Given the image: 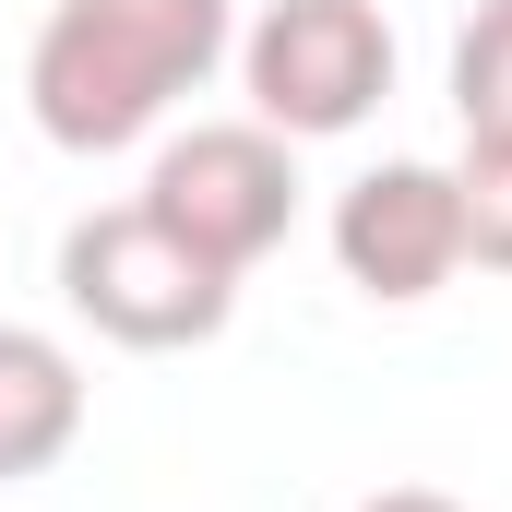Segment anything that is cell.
<instances>
[{
    "label": "cell",
    "instance_id": "cell-1",
    "mask_svg": "<svg viewBox=\"0 0 512 512\" xmlns=\"http://www.w3.org/2000/svg\"><path fill=\"white\" fill-rule=\"evenodd\" d=\"M239 48V0H48L24 48V108L60 155H120L191 108Z\"/></svg>",
    "mask_w": 512,
    "mask_h": 512
},
{
    "label": "cell",
    "instance_id": "cell-2",
    "mask_svg": "<svg viewBox=\"0 0 512 512\" xmlns=\"http://www.w3.org/2000/svg\"><path fill=\"white\" fill-rule=\"evenodd\" d=\"M60 310L84 334H108L131 358H179V346H215L227 310H239V274L203 262L179 227H155L143 203H96L60 227Z\"/></svg>",
    "mask_w": 512,
    "mask_h": 512
},
{
    "label": "cell",
    "instance_id": "cell-3",
    "mask_svg": "<svg viewBox=\"0 0 512 512\" xmlns=\"http://www.w3.org/2000/svg\"><path fill=\"white\" fill-rule=\"evenodd\" d=\"M239 84H251V120L286 143H334L393 96V24L382 0H262L239 24Z\"/></svg>",
    "mask_w": 512,
    "mask_h": 512
},
{
    "label": "cell",
    "instance_id": "cell-4",
    "mask_svg": "<svg viewBox=\"0 0 512 512\" xmlns=\"http://www.w3.org/2000/svg\"><path fill=\"white\" fill-rule=\"evenodd\" d=\"M155 227H179L203 262H227V274H251L262 251H286V227H298V143L262 120H191L155 143V167H143V191H131Z\"/></svg>",
    "mask_w": 512,
    "mask_h": 512
},
{
    "label": "cell",
    "instance_id": "cell-5",
    "mask_svg": "<svg viewBox=\"0 0 512 512\" xmlns=\"http://www.w3.org/2000/svg\"><path fill=\"white\" fill-rule=\"evenodd\" d=\"M334 262H346V286L382 298V310L441 298V286L465 274V203H453V167L393 155V167H370V179H346V191H334Z\"/></svg>",
    "mask_w": 512,
    "mask_h": 512
},
{
    "label": "cell",
    "instance_id": "cell-6",
    "mask_svg": "<svg viewBox=\"0 0 512 512\" xmlns=\"http://www.w3.org/2000/svg\"><path fill=\"white\" fill-rule=\"evenodd\" d=\"M84 441V358L36 322H0V477H48Z\"/></svg>",
    "mask_w": 512,
    "mask_h": 512
},
{
    "label": "cell",
    "instance_id": "cell-7",
    "mask_svg": "<svg viewBox=\"0 0 512 512\" xmlns=\"http://www.w3.org/2000/svg\"><path fill=\"white\" fill-rule=\"evenodd\" d=\"M453 120L512 131V0H477L465 36H453Z\"/></svg>",
    "mask_w": 512,
    "mask_h": 512
},
{
    "label": "cell",
    "instance_id": "cell-8",
    "mask_svg": "<svg viewBox=\"0 0 512 512\" xmlns=\"http://www.w3.org/2000/svg\"><path fill=\"white\" fill-rule=\"evenodd\" d=\"M453 203H465V262L512 274V131H465V155H453Z\"/></svg>",
    "mask_w": 512,
    "mask_h": 512
},
{
    "label": "cell",
    "instance_id": "cell-9",
    "mask_svg": "<svg viewBox=\"0 0 512 512\" xmlns=\"http://www.w3.org/2000/svg\"><path fill=\"white\" fill-rule=\"evenodd\" d=\"M358 512H465V501H453V489H370Z\"/></svg>",
    "mask_w": 512,
    "mask_h": 512
}]
</instances>
